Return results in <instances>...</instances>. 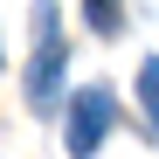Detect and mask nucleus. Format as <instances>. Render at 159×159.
Listing matches in <instances>:
<instances>
[{
	"instance_id": "obj_2",
	"label": "nucleus",
	"mask_w": 159,
	"mask_h": 159,
	"mask_svg": "<svg viewBox=\"0 0 159 159\" xmlns=\"http://www.w3.org/2000/svg\"><path fill=\"white\" fill-rule=\"evenodd\" d=\"M56 83H62V42H56V28H48L42 56H35V76H28V97H35V111H48V97H56Z\"/></svg>"
},
{
	"instance_id": "obj_3",
	"label": "nucleus",
	"mask_w": 159,
	"mask_h": 159,
	"mask_svg": "<svg viewBox=\"0 0 159 159\" xmlns=\"http://www.w3.org/2000/svg\"><path fill=\"white\" fill-rule=\"evenodd\" d=\"M83 14H90L97 35H118V28H125V7H118V0H83Z\"/></svg>"
},
{
	"instance_id": "obj_4",
	"label": "nucleus",
	"mask_w": 159,
	"mask_h": 159,
	"mask_svg": "<svg viewBox=\"0 0 159 159\" xmlns=\"http://www.w3.org/2000/svg\"><path fill=\"white\" fill-rule=\"evenodd\" d=\"M139 104H145V118L159 125V56H152V62L139 69Z\"/></svg>"
},
{
	"instance_id": "obj_1",
	"label": "nucleus",
	"mask_w": 159,
	"mask_h": 159,
	"mask_svg": "<svg viewBox=\"0 0 159 159\" xmlns=\"http://www.w3.org/2000/svg\"><path fill=\"white\" fill-rule=\"evenodd\" d=\"M111 118H118V104H111V90H104V83L76 90V111H69V152L90 159V152L104 145V131H111Z\"/></svg>"
}]
</instances>
